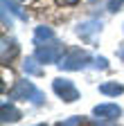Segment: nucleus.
I'll use <instances>...</instances> for the list:
<instances>
[{"label":"nucleus","mask_w":124,"mask_h":126,"mask_svg":"<svg viewBox=\"0 0 124 126\" xmlns=\"http://www.w3.org/2000/svg\"><path fill=\"white\" fill-rule=\"evenodd\" d=\"M56 2H61V5H74V2H79V0H56Z\"/></svg>","instance_id":"16"},{"label":"nucleus","mask_w":124,"mask_h":126,"mask_svg":"<svg viewBox=\"0 0 124 126\" xmlns=\"http://www.w3.org/2000/svg\"><path fill=\"white\" fill-rule=\"evenodd\" d=\"M56 126H81V117H70L66 122H59Z\"/></svg>","instance_id":"14"},{"label":"nucleus","mask_w":124,"mask_h":126,"mask_svg":"<svg viewBox=\"0 0 124 126\" xmlns=\"http://www.w3.org/2000/svg\"><path fill=\"white\" fill-rule=\"evenodd\" d=\"M52 88H54V92L59 94V97L63 99V101H68V104H72V101H77V99H79V90L74 88V83L70 81V79H63V77L54 79Z\"/></svg>","instance_id":"4"},{"label":"nucleus","mask_w":124,"mask_h":126,"mask_svg":"<svg viewBox=\"0 0 124 126\" xmlns=\"http://www.w3.org/2000/svg\"><path fill=\"white\" fill-rule=\"evenodd\" d=\"M117 54H120V59H124V50H120V52H117Z\"/></svg>","instance_id":"18"},{"label":"nucleus","mask_w":124,"mask_h":126,"mask_svg":"<svg viewBox=\"0 0 124 126\" xmlns=\"http://www.w3.org/2000/svg\"><path fill=\"white\" fill-rule=\"evenodd\" d=\"M99 32H102V20H86V23L77 25V34L88 43H95V36Z\"/></svg>","instance_id":"5"},{"label":"nucleus","mask_w":124,"mask_h":126,"mask_svg":"<svg viewBox=\"0 0 124 126\" xmlns=\"http://www.w3.org/2000/svg\"><path fill=\"white\" fill-rule=\"evenodd\" d=\"M90 61L92 59H90L88 52H84V50H70V52H66L63 56H61V61L56 63V65L61 70H84Z\"/></svg>","instance_id":"2"},{"label":"nucleus","mask_w":124,"mask_h":126,"mask_svg":"<svg viewBox=\"0 0 124 126\" xmlns=\"http://www.w3.org/2000/svg\"><path fill=\"white\" fill-rule=\"evenodd\" d=\"M52 41H54V32L50 27H45V25L36 27V32H34V43L36 45H45V43H52Z\"/></svg>","instance_id":"7"},{"label":"nucleus","mask_w":124,"mask_h":126,"mask_svg":"<svg viewBox=\"0 0 124 126\" xmlns=\"http://www.w3.org/2000/svg\"><path fill=\"white\" fill-rule=\"evenodd\" d=\"M2 9H7V11H11L14 16H18L20 20H27V14L16 5V2H11V0H2Z\"/></svg>","instance_id":"12"},{"label":"nucleus","mask_w":124,"mask_h":126,"mask_svg":"<svg viewBox=\"0 0 124 126\" xmlns=\"http://www.w3.org/2000/svg\"><path fill=\"white\" fill-rule=\"evenodd\" d=\"M95 126H115V124H108V122H102V119H97V122H95Z\"/></svg>","instance_id":"17"},{"label":"nucleus","mask_w":124,"mask_h":126,"mask_svg":"<svg viewBox=\"0 0 124 126\" xmlns=\"http://www.w3.org/2000/svg\"><path fill=\"white\" fill-rule=\"evenodd\" d=\"M41 63H59L61 56H63V45L52 41L48 45H38L36 47V54H34Z\"/></svg>","instance_id":"3"},{"label":"nucleus","mask_w":124,"mask_h":126,"mask_svg":"<svg viewBox=\"0 0 124 126\" xmlns=\"http://www.w3.org/2000/svg\"><path fill=\"white\" fill-rule=\"evenodd\" d=\"M0 115H2V122H5V124H7V122H18V119H20V110L14 108V106L7 104V101H2V106H0Z\"/></svg>","instance_id":"8"},{"label":"nucleus","mask_w":124,"mask_h":126,"mask_svg":"<svg viewBox=\"0 0 124 126\" xmlns=\"http://www.w3.org/2000/svg\"><path fill=\"white\" fill-rule=\"evenodd\" d=\"M18 54V45H16V41H7V38H2V61L7 63V59H14Z\"/></svg>","instance_id":"10"},{"label":"nucleus","mask_w":124,"mask_h":126,"mask_svg":"<svg viewBox=\"0 0 124 126\" xmlns=\"http://www.w3.org/2000/svg\"><path fill=\"white\" fill-rule=\"evenodd\" d=\"M9 97L11 99H23V101H32L36 106H41L45 101V94L32 83V81H16V86L11 88L9 92Z\"/></svg>","instance_id":"1"},{"label":"nucleus","mask_w":124,"mask_h":126,"mask_svg":"<svg viewBox=\"0 0 124 126\" xmlns=\"http://www.w3.org/2000/svg\"><path fill=\"white\" fill-rule=\"evenodd\" d=\"M38 59L34 56V59H25V63H23V70L27 72V74H34V77H41L43 74V68L38 65Z\"/></svg>","instance_id":"11"},{"label":"nucleus","mask_w":124,"mask_h":126,"mask_svg":"<svg viewBox=\"0 0 124 126\" xmlns=\"http://www.w3.org/2000/svg\"><path fill=\"white\" fill-rule=\"evenodd\" d=\"M99 92L102 94H108V97H117V94L124 92V86L117 83V81H113V83H102L99 86Z\"/></svg>","instance_id":"9"},{"label":"nucleus","mask_w":124,"mask_h":126,"mask_svg":"<svg viewBox=\"0 0 124 126\" xmlns=\"http://www.w3.org/2000/svg\"><path fill=\"white\" fill-rule=\"evenodd\" d=\"M92 113H95L99 119H117L122 115V108L117 104H97L92 108Z\"/></svg>","instance_id":"6"},{"label":"nucleus","mask_w":124,"mask_h":126,"mask_svg":"<svg viewBox=\"0 0 124 126\" xmlns=\"http://www.w3.org/2000/svg\"><path fill=\"white\" fill-rule=\"evenodd\" d=\"M120 9H124V0H108V11H120Z\"/></svg>","instance_id":"13"},{"label":"nucleus","mask_w":124,"mask_h":126,"mask_svg":"<svg viewBox=\"0 0 124 126\" xmlns=\"http://www.w3.org/2000/svg\"><path fill=\"white\" fill-rule=\"evenodd\" d=\"M95 68H99V70H106V68H108V61H106L104 56H97V59H95Z\"/></svg>","instance_id":"15"},{"label":"nucleus","mask_w":124,"mask_h":126,"mask_svg":"<svg viewBox=\"0 0 124 126\" xmlns=\"http://www.w3.org/2000/svg\"><path fill=\"white\" fill-rule=\"evenodd\" d=\"M38 126H45V124H38Z\"/></svg>","instance_id":"19"}]
</instances>
